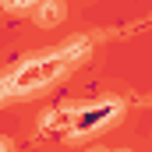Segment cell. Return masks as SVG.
I'll list each match as a JSON object with an SVG mask.
<instances>
[{
	"label": "cell",
	"instance_id": "6da1fadb",
	"mask_svg": "<svg viewBox=\"0 0 152 152\" xmlns=\"http://www.w3.org/2000/svg\"><path fill=\"white\" fill-rule=\"evenodd\" d=\"M64 18V7L57 4V0H46L42 7H39V25H53V21H60Z\"/></svg>",
	"mask_w": 152,
	"mask_h": 152
},
{
	"label": "cell",
	"instance_id": "7a4b0ae2",
	"mask_svg": "<svg viewBox=\"0 0 152 152\" xmlns=\"http://www.w3.org/2000/svg\"><path fill=\"white\" fill-rule=\"evenodd\" d=\"M96 152H106V149H96Z\"/></svg>",
	"mask_w": 152,
	"mask_h": 152
}]
</instances>
